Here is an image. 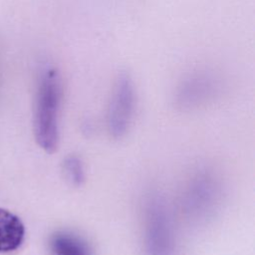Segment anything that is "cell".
<instances>
[{
    "instance_id": "4",
    "label": "cell",
    "mask_w": 255,
    "mask_h": 255,
    "mask_svg": "<svg viewBox=\"0 0 255 255\" xmlns=\"http://www.w3.org/2000/svg\"><path fill=\"white\" fill-rule=\"evenodd\" d=\"M134 111V93L128 79L119 81L108 110V128L116 136L124 135L130 125Z\"/></svg>"
},
{
    "instance_id": "3",
    "label": "cell",
    "mask_w": 255,
    "mask_h": 255,
    "mask_svg": "<svg viewBox=\"0 0 255 255\" xmlns=\"http://www.w3.org/2000/svg\"><path fill=\"white\" fill-rule=\"evenodd\" d=\"M221 195L220 181L212 172H197L188 180L182 191V213L191 221L205 220L216 210Z\"/></svg>"
},
{
    "instance_id": "1",
    "label": "cell",
    "mask_w": 255,
    "mask_h": 255,
    "mask_svg": "<svg viewBox=\"0 0 255 255\" xmlns=\"http://www.w3.org/2000/svg\"><path fill=\"white\" fill-rule=\"evenodd\" d=\"M61 103V84L57 73L48 69L40 80L34 129L39 145L48 152H53L59 141V111Z\"/></svg>"
},
{
    "instance_id": "7",
    "label": "cell",
    "mask_w": 255,
    "mask_h": 255,
    "mask_svg": "<svg viewBox=\"0 0 255 255\" xmlns=\"http://www.w3.org/2000/svg\"><path fill=\"white\" fill-rule=\"evenodd\" d=\"M64 168L68 178L74 184H80L84 180L85 178L84 168L78 157H75V156L68 157L65 161Z\"/></svg>"
},
{
    "instance_id": "6",
    "label": "cell",
    "mask_w": 255,
    "mask_h": 255,
    "mask_svg": "<svg viewBox=\"0 0 255 255\" xmlns=\"http://www.w3.org/2000/svg\"><path fill=\"white\" fill-rule=\"evenodd\" d=\"M49 248L52 255H93L90 244L70 231H59L52 235Z\"/></svg>"
},
{
    "instance_id": "2",
    "label": "cell",
    "mask_w": 255,
    "mask_h": 255,
    "mask_svg": "<svg viewBox=\"0 0 255 255\" xmlns=\"http://www.w3.org/2000/svg\"><path fill=\"white\" fill-rule=\"evenodd\" d=\"M143 224L146 255H177L173 221L165 201L158 194H152L146 199Z\"/></svg>"
},
{
    "instance_id": "5",
    "label": "cell",
    "mask_w": 255,
    "mask_h": 255,
    "mask_svg": "<svg viewBox=\"0 0 255 255\" xmlns=\"http://www.w3.org/2000/svg\"><path fill=\"white\" fill-rule=\"evenodd\" d=\"M22 221L10 211L0 208V253L15 251L24 240Z\"/></svg>"
}]
</instances>
